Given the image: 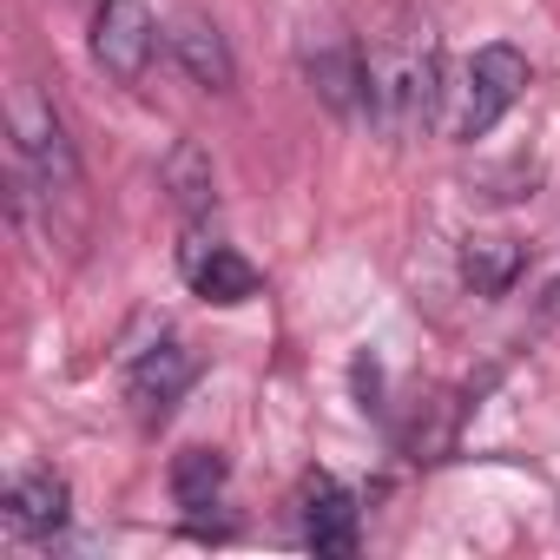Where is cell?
<instances>
[{
  "label": "cell",
  "mask_w": 560,
  "mask_h": 560,
  "mask_svg": "<svg viewBox=\"0 0 560 560\" xmlns=\"http://www.w3.org/2000/svg\"><path fill=\"white\" fill-rule=\"evenodd\" d=\"M67 521V481L47 468H21L8 481V527L14 534H54Z\"/></svg>",
  "instance_id": "11"
},
{
  "label": "cell",
  "mask_w": 560,
  "mask_h": 560,
  "mask_svg": "<svg viewBox=\"0 0 560 560\" xmlns=\"http://www.w3.org/2000/svg\"><path fill=\"white\" fill-rule=\"evenodd\" d=\"M521 270H527V250L514 237H501V231H481V237L462 244V284L475 298H508Z\"/></svg>",
  "instance_id": "10"
},
{
  "label": "cell",
  "mask_w": 560,
  "mask_h": 560,
  "mask_svg": "<svg viewBox=\"0 0 560 560\" xmlns=\"http://www.w3.org/2000/svg\"><path fill=\"white\" fill-rule=\"evenodd\" d=\"M298 527H304V547L317 553H350L357 547V494L337 481V475H304L298 488Z\"/></svg>",
  "instance_id": "8"
},
{
  "label": "cell",
  "mask_w": 560,
  "mask_h": 560,
  "mask_svg": "<svg viewBox=\"0 0 560 560\" xmlns=\"http://www.w3.org/2000/svg\"><path fill=\"white\" fill-rule=\"evenodd\" d=\"M521 93H527V54H521V47H508V40L481 47V54L462 67V86H455L448 132H455L462 145L488 139V132L501 126V113H514V100H521Z\"/></svg>",
  "instance_id": "2"
},
{
  "label": "cell",
  "mask_w": 560,
  "mask_h": 560,
  "mask_svg": "<svg viewBox=\"0 0 560 560\" xmlns=\"http://www.w3.org/2000/svg\"><path fill=\"white\" fill-rule=\"evenodd\" d=\"M178 270H185V284H191L205 304H250V298L264 291L257 264L237 257L231 244L205 237V231H185V244H178Z\"/></svg>",
  "instance_id": "5"
},
{
  "label": "cell",
  "mask_w": 560,
  "mask_h": 560,
  "mask_svg": "<svg viewBox=\"0 0 560 560\" xmlns=\"http://www.w3.org/2000/svg\"><path fill=\"white\" fill-rule=\"evenodd\" d=\"M159 178H165V191H172V205H178L185 218H205V211L218 205V172H211V152H205V145H191V139H178V145L165 152Z\"/></svg>",
  "instance_id": "12"
},
{
  "label": "cell",
  "mask_w": 560,
  "mask_h": 560,
  "mask_svg": "<svg viewBox=\"0 0 560 560\" xmlns=\"http://www.w3.org/2000/svg\"><path fill=\"white\" fill-rule=\"evenodd\" d=\"M14 152H21V165H27L47 191H67V185L80 178L73 139H67V126H60L54 100H40L34 86H21V93H14Z\"/></svg>",
  "instance_id": "4"
},
{
  "label": "cell",
  "mask_w": 560,
  "mask_h": 560,
  "mask_svg": "<svg viewBox=\"0 0 560 560\" xmlns=\"http://www.w3.org/2000/svg\"><path fill=\"white\" fill-rule=\"evenodd\" d=\"M165 47H172V60L185 67L191 86H205V93H231L237 67H231V47H224V34H218L211 14H198V8L172 14V21H165Z\"/></svg>",
  "instance_id": "7"
},
{
  "label": "cell",
  "mask_w": 560,
  "mask_h": 560,
  "mask_svg": "<svg viewBox=\"0 0 560 560\" xmlns=\"http://www.w3.org/2000/svg\"><path fill=\"white\" fill-rule=\"evenodd\" d=\"M311 86L337 119H370V60L357 47H324L311 54Z\"/></svg>",
  "instance_id": "9"
},
{
  "label": "cell",
  "mask_w": 560,
  "mask_h": 560,
  "mask_svg": "<svg viewBox=\"0 0 560 560\" xmlns=\"http://www.w3.org/2000/svg\"><path fill=\"white\" fill-rule=\"evenodd\" d=\"M191 383H198V363H191V350H185V343H152V350L132 363V376H126L132 416H139L145 429H152V422H165Z\"/></svg>",
  "instance_id": "6"
},
{
  "label": "cell",
  "mask_w": 560,
  "mask_h": 560,
  "mask_svg": "<svg viewBox=\"0 0 560 560\" xmlns=\"http://www.w3.org/2000/svg\"><path fill=\"white\" fill-rule=\"evenodd\" d=\"M152 47H159V14L152 0H100L93 14V60L106 80H139L152 67Z\"/></svg>",
  "instance_id": "3"
},
{
  "label": "cell",
  "mask_w": 560,
  "mask_h": 560,
  "mask_svg": "<svg viewBox=\"0 0 560 560\" xmlns=\"http://www.w3.org/2000/svg\"><path fill=\"white\" fill-rule=\"evenodd\" d=\"M370 60V119L396 139L422 132L442 106V47L429 27H402L396 40H383Z\"/></svg>",
  "instance_id": "1"
},
{
  "label": "cell",
  "mask_w": 560,
  "mask_h": 560,
  "mask_svg": "<svg viewBox=\"0 0 560 560\" xmlns=\"http://www.w3.org/2000/svg\"><path fill=\"white\" fill-rule=\"evenodd\" d=\"M224 455L218 448H178L172 455V501L185 508V514H205V508H218V494H224Z\"/></svg>",
  "instance_id": "13"
}]
</instances>
